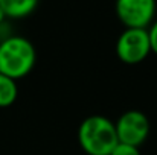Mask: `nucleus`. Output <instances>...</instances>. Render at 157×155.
Instances as JSON below:
<instances>
[{"mask_svg": "<svg viewBox=\"0 0 157 155\" xmlns=\"http://www.w3.org/2000/svg\"><path fill=\"white\" fill-rule=\"evenodd\" d=\"M151 53L148 29L127 28L116 41V55L119 61L128 65L140 64Z\"/></svg>", "mask_w": 157, "mask_h": 155, "instance_id": "nucleus-3", "label": "nucleus"}, {"mask_svg": "<svg viewBox=\"0 0 157 155\" xmlns=\"http://www.w3.org/2000/svg\"><path fill=\"white\" fill-rule=\"evenodd\" d=\"M37 61L34 44L25 37H8L0 43V73L17 81L28 76Z\"/></svg>", "mask_w": 157, "mask_h": 155, "instance_id": "nucleus-2", "label": "nucleus"}, {"mask_svg": "<svg viewBox=\"0 0 157 155\" xmlns=\"http://www.w3.org/2000/svg\"><path fill=\"white\" fill-rule=\"evenodd\" d=\"M148 35H150L151 52H154L157 55V20L151 23V26H150V29H148Z\"/></svg>", "mask_w": 157, "mask_h": 155, "instance_id": "nucleus-9", "label": "nucleus"}, {"mask_svg": "<svg viewBox=\"0 0 157 155\" xmlns=\"http://www.w3.org/2000/svg\"><path fill=\"white\" fill-rule=\"evenodd\" d=\"M78 143L87 155H110L119 143L114 122L105 116H89L78 128Z\"/></svg>", "mask_w": 157, "mask_h": 155, "instance_id": "nucleus-1", "label": "nucleus"}, {"mask_svg": "<svg viewBox=\"0 0 157 155\" xmlns=\"http://www.w3.org/2000/svg\"><path fill=\"white\" fill-rule=\"evenodd\" d=\"M119 143L140 148L150 134V120L139 109L125 111L117 122H114Z\"/></svg>", "mask_w": 157, "mask_h": 155, "instance_id": "nucleus-4", "label": "nucleus"}, {"mask_svg": "<svg viewBox=\"0 0 157 155\" xmlns=\"http://www.w3.org/2000/svg\"><path fill=\"white\" fill-rule=\"evenodd\" d=\"M116 15L125 28L147 29L156 15V0H116Z\"/></svg>", "mask_w": 157, "mask_h": 155, "instance_id": "nucleus-5", "label": "nucleus"}, {"mask_svg": "<svg viewBox=\"0 0 157 155\" xmlns=\"http://www.w3.org/2000/svg\"><path fill=\"white\" fill-rule=\"evenodd\" d=\"M5 18H8V17H6V14L3 12V9L0 8V24H2V23L5 21Z\"/></svg>", "mask_w": 157, "mask_h": 155, "instance_id": "nucleus-10", "label": "nucleus"}, {"mask_svg": "<svg viewBox=\"0 0 157 155\" xmlns=\"http://www.w3.org/2000/svg\"><path fill=\"white\" fill-rule=\"evenodd\" d=\"M18 96L17 82L0 73V108L11 106Z\"/></svg>", "mask_w": 157, "mask_h": 155, "instance_id": "nucleus-7", "label": "nucleus"}, {"mask_svg": "<svg viewBox=\"0 0 157 155\" xmlns=\"http://www.w3.org/2000/svg\"><path fill=\"white\" fill-rule=\"evenodd\" d=\"M38 0H0V8L9 18H23L35 11Z\"/></svg>", "mask_w": 157, "mask_h": 155, "instance_id": "nucleus-6", "label": "nucleus"}, {"mask_svg": "<svg viewBox=\"0 0 157 155\" xmlns=\"http://www.w3.org/2000/svg\"><path fill=\"white\" fill-rule=\"evenodd\" d=\"M110 155H140V149L136 146H130V145H124V143H117L114 146V149L111 151Z\"/></svg>", "mask_w": 157, "mask_h": 155, "instance_id": "nucleus-8", "label": "nucleus"}]
</instances>
